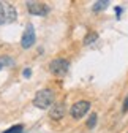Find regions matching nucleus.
Masks as SVG:
<instances>
[{
  "label": "nucleus",
  "mask_w": 128,
  "mask_h": 133,
  "mask_svg": "<svg viewBox=\"0 0 128 133\" xmlns=\"http://www.w3.org/2000/svg\"><path fill=\"white\" fill-rule=\"evenodd\" d=\"M97 40H98V33H95V32H89L87 35H86V38H84V44H86V46H89V44L95 43Z\"/></svg>",
  "instance_id": "1a4fd4ad"
},
{
  "label": "nucleus",
  "mask_w": 128,
  "mask_h": 133,
  "mask_svg": "<svg viewBox=\"0 0 128 133\" xmlns=\"http://www.w3.org/2000/svg\"><path fill=\"white\" fill-rule=\"evenodd\" d=\"M90 109V102L87 100H81V102H76L71 108H70V114L73 119H82L84 116L89 112Z\"/></svg>",
  "instance_id": "20e7f679"
},
{
  "label": "nucleus",
  "mask_w": 128,
  "mask_h": 133,
  "mask_svg": "<svg viewBox=\"0 0 128 133\" xmlns=\"http://www.w3.org/2000/svg\"><path fill=\"white\" fill-rule=\"evenodd\" d=\"M54 105V92L51 89H41L33 97V106L38 109H47Z\"/></svg>",
  "instance_id": "f257e3e1"
},
{
  "label": "nucleus",
  "mask_w": 128,
  "mask_h": 133,
  "mask_svg": "<svg viewBox=\"0 0 128 133\" xmlns=\"http://www.w3.org/2000/svg\"><path fill=\"white\" fill-rule=\"evenodd\" d=\"M2 68H3V66H2V65H0V70H2Z\"/></svg>",
  "instance_id": "dca6fc26"
},
{
  "label": "nucleus",
  "mask_w": 128,
  "mask_h": 133,
  "mask_svg": "<svg viewBox=\"0 0 128 133\" xmlns=\"http://www.w3.org/2000/svg\"><path fill=\"white\" fill-rule=\"evenodd\" d=\"M0 65H2V66H11V65H14V60L11 57H8V56L0 57Z\"/></svg>",
  "instance_id": "9b49d317"
},
{
  "label": "nucleus",
  "mask_w": 128,
  "mask_h": 133,
  "mask_svg": "<svg viewBox=\"0 0 128 133\" xmlns=\"http://www.w3.org/2000/svg\"><path fill=\"white\" fill-rule=\"evenodd\" d=\"M116 13H117V16H120V14H122V8L117 6V8H116Z\"/></svg>",
  "instance_id": "2eb2a0df"
},
{
  "label": "nucleus",
  "mask_w": 128,
  "mask_h": 133,
  "mask_svg": "<svg viewBox=\"0 0 128 133\" xmlns=\"http://www.w3.org/2000/svg\"><path fill=\"white\" fill-rule=\"evenodd\" d=\"M65 112H67L65 105H63V103H55V105H52L51 109H49V117L54 119V121H60V119H63Z\"/></svg>",
  "instance_id": "0eeeda50"
},
{
  "label": "nucleus",
  "mask_w": 128,
  "mask_h": 133,
  "mask_svg": "<svg viewBox=\"0 0 128 133\" xmlns=\"http://www.w3.org/2000/svg\"><path fill=\"white\" fill-rule=\"evenodd\" d=\"M27 10L30 14H35V16H46L49 13V6L46 3H41V2H27Z\"/></svg>",
  "instance_id": "423d86ee"
},
{
  "label": "nucleus",
  "mask_w": 128,
  "mask_h": 133,
  "mask_svg": "<svg viewBox=\"0 0 128 133\" xmlns=\"http://www.w3.org/2000/svg\"><path fill=\"white\" fill-rule=\"evenodd\" d=\"M3 133H24V125H22V124L13 125V127H10L8 130H5Z\"/></svg>",
  "instance_id": "9d476101"
},
{
  "label": "nucleus",
  "mask_w": 128,
  "mask_h": 133,
  "mask_svg": "<svg viewBox=\"0 0 128 133\" xmlns=\"http://www.w3.org/2000/svg\"><path fill=\"white\" fill-rule=\"evenodd\" d=\"M70 68V62L63 57H57L49 62V71L55 76H65Z\"/></svg>",
  "instance_id": "7ed1b4c3"
},
{
  "label": "nucleus",
  "mask_w": 128,
  "mask_h": 133,
  "mask_svg": "<svg viewBox=\"0 0 128 133\" xmlns=\"http://www.w3.org/2000/svg\"><path fill=\"white\" fill-rule=\"evenodd\" d=\"M37 43V35H35V29L32 24H27L24 33H22V38H21V46L24 49H30Z\"/></svg>",
  "instance_id": "39448f33"
},
{
  "label": "nucleus",
  "mask_w": 128,
  "mask_h": 133,
  "mask_svg": "<svg viewBox=\"0 0 128 133\" xmlns=\"http://www.w3.org/2000/svg\"><path fill=\"white\" fill-rule=\"evenodd\" d=\"M95 125H97V114L93 112V114H90V117L87 119V127L89 128H93Z\"/></svg>",
  "instance_id": "f8f14e48"
},
{
  "label": "nucleus",
  "mask_w": 128,
  "mask_h": 133,
  "mask_svg": "<svg viewBox=\"0 0 128 133\" xmlns=\"http://www.w3.org/2000/svg\"><path fill=\"white\" fill-rule=\"evenodd\" d=\"M16 18H18V11H16V8L11 3H8V2H0V25L10 24Z\"/></svg>",
  "instance_id": "f03ea898"
},
{
  "label": "nucleus",
  "mask_w": 128,
  "mask_h": 133,
  "mask_svg": "<svg viewBox=\"0 0 128 133\" xmlns=\"http://www.w3.org/2000/svg\"><path fill=\"white\" fill-rule=\"evenodd\" d=\"M108 5H109L108 0H98V2H95V3H93V11H95V13H98V11H101V10H106Z\"/></svg>",
  "instance_id": "6e6552de"
},
{
  "label": "nucleus",
  "mask_w": 128,
  "mask_h": 133,
  "mask_svg": "<svg viewBox=\"0 0 128 133\" xmlns=\"http://www.w3.org/2000/svg\"><path fill=\"white\" fill-rule=\"evenodd\" d=\"M22 76H24V78H30V76H32V70L29 68V66H25V68H24V71H22Z\"/></svg>",
  "instance_id": "ddd939ff"
},
{
  "label": "nucleus",
  "mask_w": 128,
  "mask_h": 133,
  "mask_svg": "<svg viewBox=\"0 0 128 133\" xmlns=\"http://www.w3.org/2000/svg\"><path fill=\"white\" fill-rule=\"evenodd\" d=\"M122 111L123 112H126L128 111V95L125 97V100H123V105H122Z\"/></svg>",
  "instance_id": "4468645a"
}]
</instances>
